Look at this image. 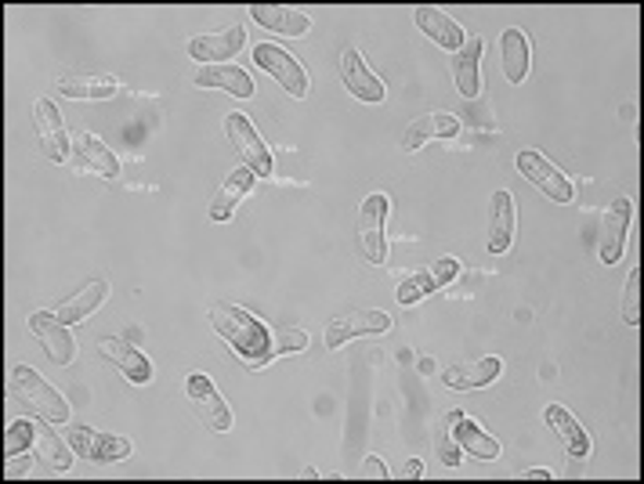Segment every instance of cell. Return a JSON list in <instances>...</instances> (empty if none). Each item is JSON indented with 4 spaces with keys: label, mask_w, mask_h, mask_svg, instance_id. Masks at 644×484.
Returning a JSON list of instances; mask_svg holds the SVG:
<instances>
[{
    "label": "cell",
    "mask_w": 644,
    "mask_h": 484,
    "mask_svg": "<svg viewBox=\"0 0 644 484\" xmlns=\"http://www.w3.org/2000/svg\"><path fill=\"white\" fill-rule=\"evenodd\" d=\"M211 326L250 368H261L272 362V329L264 326L258 315H250L247 307L217 301L211 307Z\"/></svg>",
    "instance_id": "cell-1"
},
{
    "label": "cell",
    "mask_w": 644,
    "mask_h": 484,
    "mask_svg": "<svg viewBox=\"0 0 644 484\" xmlns=\"http://www.w3.org/2000/svg\"><path fill=\"white\" fill-rule=\"evenodd\" d=\"M11 395L22 409H29L33 416L48 420V423H65L69 420V401L44 379L37 368L15 365L11 368Z\"/></svg>",
    "instance_id": "cell-2"
},
{
    "label": "cell",
    "mask_w": 644,
    "mask_h": 484,
    "mask_svg": "<svg viewBox=\"0 0 644 484\" xmlns=\"http://www.w3.org/2000/svg\"><path fill=\"white\" fill-rule=\"evenodd\" d=\"M387 214H391V199L384 192L366 195L359 206V228H355V235H359V253L370 264L387 261V235H384Z\"/></svg>",
    "instance_id": "cell-3"
},
{
    "label": "cell",
    "mask_w": 644,
    "mask_h": 484,
    "mask_svg": "<svg viewBox=\"0 0 644 484\" xmlns=\"http://www.w3.org/2000/svg\"><path fill=\"white\" fill-rule=\"evenodd\" d=\"M225 134L228 142L236 145V156H243V167L254 170L258 178H272V153L269 145H264V137L258 134V126L250 123L247 117H239V112H228L225 117Z\"/></svg>",
    "instance_id": "cell-4"
},
{
    "label": "cell",
    "mask_w": 644,
    "mask_h": 484,
    "mask_svg": "<svg viewBox=\"0 0 644 484\" xmlns=\"http://www.w3.org/2000/svg\"><path fill=\"white\" fill-rule=\"evenodd\" d=\"M391 329V315L387 311H348V315H337L326 322V348L337 351L344 348L348 340H359V337H384Z\"/></svg>",
    "instance_id": "cell-5"
},
{
    "label": "cell",
    "mask_w": 644,
    "mask_h": 484,
    "mask_svg": "<svg viewBox=\"0 0 644 484\" xmlns=\"http://www.w3.org/2000/svg\"><path fill=\"white\" fill-rule=\"evenodd\" d=\"M254 62L269 76L279 80L283 90L290 98H308V73H305V65L297 62L290 51H283L279 44H258V48H254Z\"/></svg>",
    "instance_id": "cell-6"
},
{
    "label": "cell",
    "mask_w": 644,
    "mask_h": 484,
    "mask_svg": "<svg viewBox=\"0 0 644 484\" xmlns=\"http://www.w3.org/2000/svg\"><path fill=\"white\" fill-rule=\"evenodd\" d=\"M517 170L536 184L539 192L547 195V199H554V203H572V195H576V189H572V181L561 174V170L550 164L547 156H539L533 153V148H525V153H517Z\"/></svg>",
    "instance_id": "cell-7"
},
{
    "label": "cell",
    "mask_w": 644,
    "mask_h": 484,
    "mask_svg": "<svg viewBox=\"0 0 644 484\" xmlns=\"http://www.w3.org/2000/svg\"><path fill=\"white\" fill-rule=\"evenodd\" d=\"M65 441L73 445V452L80 459H87V463H117V459H128L131 456V441H128V437L102 434V431H91V426H73Z\"/></svg>",
    "instance_id": "cell-8"
},
{
    "label": "cell",
    "mask_w": 644,
    "mask_h": 484,
    "mask_svg": "<svg viewBox=\"0 0 644 484\" xmlns=\"http://www.w3.org/2000/svg\"><path fill=\"white\" fill-rule=\"evenodd\" d=\"M33 126H37V145L40 153L51 159V164H65L69 159V134H65V120L59 106L51 98H40L37 109H33Z\"/></svg>",
    "instance_id": "cell-9"
},
{
    "label": "cell",
    "mask_w": 644,
    "mask_h": 484,
    "mask_svg": "<svg viewBox=\"0 0 644 484\" xmlns=\"http://www.w3.org/2000/svg\"><path fill=\"white\" fill-rule=\"evenodd\" d=\"M29 332L44 343V351H48L51 362L73 365L76 340H73V332H69V326L59 315H51V311H33V315H29Z\"/></svg>",
    "instance_id": "cell-10"
},
{
    "label": "cell",
    "mask_w": 644,
    "mask_h": 484,
    "mask_svg": "<svg viewBox=\"0 0 644 484\" xmlns=\"http://www.w3.org/2000/svg\"><path fill=\"white\" fill-rule=\"evenodd\" d=\"M243 44H247V29L243 26H228L222 33H203V37H195L189 40V55L200 65H228V59L232 55L243 51Z\"/></svg>",
    "instance_id": "cell-11"
},
{
    "label": "cell",
    "mask_w": 644,
    "mask_h": 484,
    "mask_svg": "<svg viewBox=\"0 0 644 484\" xmlns=\"http://www.w3.org/2000/svg\"><path fill=\"white\" fill-rule=\"evenodd\" d=\"M186 390H189V398L200 406V420L211 426V431H228L232 426V412H228L225 406V398L217 395V387H214V379L206 376V373H192L186 379Z\"/></svg>",
    "instance_id": "cell-12"
},
{
    "label": "cell",
    "mask_w": 644,
    "mask_h": 484,
    "mask_svg": "<svg viewBox=\"0 0 644 484\" xmlns=\"http://www.w3.org/2000/svg\"><path fill=\"white\" fill-rule=\"evenodd\" d=\"M341 80H344V87H348L355 98H359V101H370V106H377V101L387 98L384 80L377 76L373 69L362 62V55L351 51V48L341 55Z\"/></svg>",
    "instance_id": "cell-13"
},
{
    "label": "cell",
    "mask_w": 644,
    "mask_h": 484,
    "mask_svg": "<svg viewBox=\"0 0 644 484\" xmlns=\"http://www.w3.org/2000/svg\"><path fill=\"white\" fill-rule=\"evenodd\" d=\"M630 225H634V203L623 195V199H616L608 206V214L601 221V261L605 264H619V257H623Z\"/></svg>",
    "instance_id": "cell-14"
},
{
    "label": "cell",
    "mask_w": 644,
    "mask_h": 484,
    "mask_svg": "<svg viewBox=\"0 0 644 484\" xmlns=\"http://www.w3.org/2000/svg\"><path fill=\"white\" fill-rule=\"evenodd\" d=\"M445 423H450V434H453V441L460 445V452H467V456H475V459H497L503 452L497 437L481 431V426L470 420L467 412L453 409L450 416H445Z\"/></svg>",
    "instance_id": "cell-15"
},
{
    "label": "cell",
    "mask_w": 644,
    "mask_h": 484,
    "mask_svg": "<svg viewBox=\"0 0 644 484\" xmlns=\"http://www.w3.org/2000/svg\"><path fill=\"white\" fill-rule=\"evenodd\" d=\"M55 90L62 98H76V101H106L120 90V80L106 73H69L55 80Z\"/></svg>",
    "instance_id": "cell-16"
},
{
    "label": "cell",
    "mask_w": 644,
    "mask_h": 484,
    "mask_svg": "<svg viewBox=\"0 0 644 484\" xmlns=\"http://www.w3.org/2000/svg\"><path fill=\"white\" fill-rule=\"evenodd\" d=\"M460 131H464V123H460L453 112H424V117H417L409 123L406 137H402V148H406V153H417V148L428 145L431 137L450 142V137H456Z\"/></svg>",
    "instance_id": "cell-17"
},
{
    "label": "cell",
    "mask_w": 644,
    "mask_h": 484,
    "mask_svg": "<svg viewBox=\"0 0 644 484\" xmlns=\"http://www.w3.org/2000/svg\"><path fill=\"white\" fill-rule=\"evenodd\" d=\"M98 348H102V354H106V359H109L112 365L120 368L123 376L131 379L134 387H145L148 379H153V362H148L142 351H134L128 340H120V337H106V340L98 343Z\"/></svg>",
    "instance_id": "cell-18"
},
{
    "label": "cell",
    "mask_w": 644,
    "mask_h": 484,
    "mask_svg": "<svg viewBox=\"0 0 644 484\" xmlns=\"http://www.w3.org/2000/svg\"><path fill=\"white\" fill-rule=\"evenodd\" d=\"M413 22H417V29L424 33L428 40H434L439 48L445 51H460L467 44L464 29H460V22L450 19L445 11L439 8H417V15H413Z\"/></svg>",
    "instance_id": "cell-19"
},
{
    "label": "cell",
    "mask_w": 644,
    "mask_h": 484,
    "mask_svg": "<svg viewBox=\"0 0 644 484\" xmlns=\"http://www.w3.org/2000/svg\"><path fill=\"white\" fill-rule=\"evenodd\" d=\"M514 221H517V206L511 192H497L489 203V253H508L514 242Z\"/></svg>",
    "instance_id": "cell-20"
},
{
    "label": "cell",
    "mask_w": 644,
    "mask_h": 484,
    "mask_svg": "<svg viewBox=\"0 0 644 484\" xmlns=\"http://www.w3.org/2000/svg\"><path fill=\"white\" fill-rule=\"evenodd\" d=\"M250 19L258 22V26L279 33V37H305L308 29H312V19L305 15V11H294V8H279V4H254L247 8Z\"/></svg>",
    "instance_id": "cell-21"
},
{
    "label": "cell",
    "mask_w": 644,
    "mask_h": 484,
    "mask_svg": "<svg viewBox=\"0 0 644 484\" xmlns=\"http://www.w3.org/2000/svg\"><path fill=\"white\" fill-rule=\"evenodd\" d=\"M544 420H547L550 431L561 437V445L569 448L572 459H586V456H591V434L583 431V423L572 416L565 406H547L544 409Z\"/></svg>",
    "instance_id": "cell-22"
},
{
    "label": "cell",
    "mask_w": 644,
    "mask_h": 484,
    "mask_svg": "<svg viewBox=\"0 0 644 484\" xmlns=\"http://www.w3.org/2000/svg\"><path fill=\"white\" fill-rule=\"evenodd\" d=\"M254 181H258V174L250 167L232 170L228 181L222 184V192H217L214 203H211V221H228V217L239 210V203H243L247 195L254 192Z\"/></svg>",
    "instance_id": "cell-23"
},
{
    "label": "cell",
    "mask_w": 644,
    "mask_h": 484,
    "mask_svg": "<svg viewBox=\"0 0 644 484\" xmlns=\"http://www.w3.org/2000/svg\"><path fill=\"white\" fill-rule=\"evenodd\" d=\"M195 87H206V90L217 87V90H228L232 98H254V76L239 65H206L195 73Z\"/></svg>",
    "instance_id": "cell-24"
},
{
    "label": "cell",
    "mask_w": 644,
    "mask_h": 484,
    "mask_svg": "<svg viewBox=\"0 0 644 484\" xmlns=\"http://www.w3.org/2000/svg\"><path fill=\"white\" fill-rule=\"evenodd\" d=\"M500 373H503V362L497 354H489V359H478L467 365H450L442 373V384L453 390H475V387H489Z\"/></svg>",
    "instance_id": "cell-25"
},
{
    "label": "cell",
    "mask_w": 644,
    "mask_h": 484,
    "mask_svg": "<svg viewBox=\"0 0 644 484\" xmlns=\"http://www.w3.org/2000/svg\"><path fill=\"white\" fill-rule=\"evenodd\" d=\"M481 51H486V40L470 37L464 48L453 55V80H456V90L464 98H478V90H481V76H478Z\"/></svg>",
    "instance_id": "cell-26"
},
{
    "label": "cell",
    "mask_w": 644,
    "mask_h": 484,
    "mask_svg": "<svg viewBox=\"0 0 644 484\" xmlns=\"http://www.w3.org/2000/svg\"><path fill=\"white\" fill-rule=\"evenodd\" d=\"M109 301V282L106 279H91L84 290L80 293H73L69 301H62V307L55 311L65 326H73V322H84L87 315H95V311Z\"/></svg>",
    "instance_id": "cell-27"
},
{
    "label": "cell",
    "mask_w": 644,
    "mask_h": 484,
    "mask_svg": "<svg viewBox=\"0 0 644 484\" xmlns=\"http://www.w3.org/2000/svg\"><path fill=\"white\" fill-rule=\"evenodd\" d=\"M500 59H503V73H508L511 84H525L528 62H533V48H528V37H525L522 29H508V33H503Z\"/></svg>",
    "instance_id": "cell-28"
},
{
    "label": "cell",
    "mask_w": 644,
    "mask_h": 484,
    "mask_svg": "<svg viewBox=\"0 0 644 484\" xmlns=\"http://www.w3.org/2000/svg\"><path fill=\"white\" fill-rule=\"evenodd\" d=\"M37 456H40V463L48 467V470H59V474H65L69 467H73V445L62 441L59 434L51 431L48 420H37Z\"/></svg>",
    "instance_id": "cell-29"
},
{
    "label": "cell",
    "mask_w": 644,
    "mask_h": 484,
    "mask_svg": "<svg viewBox=\"0 0 644 484\" xmlns=\"http://www.w3.org/2000/svg\"><path fill=\"white\" fill-rule=\"evenodd\" d=\"M76 156H84V167H91L102 178H120V156H112V148L95 134L76 137Z\"/></svg>",
    "instance_id": "cell-30"
},
{
    "label": "cell",
    "mask_w": 644,
    "mask_h": 484,
    "mask_svg": "<svg viewBox=\"0 0 644 484\" xmlns=\"http://www.w3.org/2000/svg\"><path fill=\"white\" fill-rule=\"evenodd\" d=\"M431 293H439V282H434V275H431V268H424V271H417V275H409L406 282L398 286V304H420L424 297H431Z\"/></svg>",
    "instance_id": "cell-31"
},
{
    "label": "cell",
    "mask_w": 644,
    "mask_h": 484,
    "mask_svg": "<svg viewBox=\"0 0 644 484\" xmlns=\"http://www.w3.org/2000/svg\"><path fill=\"white\" fill-rule=\"evenodd\" d=\"M33 441H37V423H33V420H15L8 426V434H4V459L22 456Z\"/></svg>",
    "instance_id": "cell-32"
},
{
    "label": "cell",
    "mask_w": 644,
    "mask_h": 484,
    "mask_svg": "<svg viewBox=\"0 0 644 484\" xmlns=\"http://www.w3.org/2000/svg\"><path fill=\"white\" fill-rule=\"evenodd\" d=\"M623 322L627 326H637L641 322V268L630 271L627 290H623Z\"/></svg>",
    "instance_id": "cell-33"
},
{
    "label": "cell",
    "mask_w": 644,
    "mask_h": 484,
    "mask_svg": "<svg viewBox=\"0 0 644 484\" xmlns=\"http://www.w3.org/2000/svg\"><path fill=\"white\" fill-rule=\"evenodd\" d=\"M308 348V332L305 329H283L279 337L272 343V359H279V354H290V351H305Z\"/></svg>",
    "instance_id": "cell-34"
},
{
    "label": "cell",
    "mask_w": 644,
    "mask_h": 484,
    "mask_svg": "<svg viewBox=\"0 0 644 484\" xmlns=\"http://www.w3.org/2000/svg\"><path fill=\"white\" fill-rule=\"evenodd\" d=\"M439 459L445 467H460V445L453 441V434H450V423L442 420V426H439Z\"/></svg>",
    "instance_id": "cell-35"
},
{
    "label": "cell",
    "mask_w": 644,
    "mask_h": 484,
    "mask_svg": "<svg viewBox=\"0 0 644 484\" xmlns=\"http://www.w3.org/2000/svg\"><path fill=\"white\" fill-rule=\"evenodd\" d=\"M359 477L384 481V477H391V474H387V467H384V459H381V456H366V459H362V474H359Z\"/></svg>",
    "instance_id": "cell-36"
},
{
    "label": "cell",
    "mask_w": 644,
    "mask_h": 484,
    "mask_svg": "<svg viewBox=\"0 0 644 484\" xmlns=\"http://www.w3.org/2000/svg\"><path fill=\"white\" fill-rule=\"evenodd\" d=\"M402 477H409V481L424 477V463H420V459H406V467H402Z\"/></svg>",
    "instance_id": "cell-37"
},
{
    "label": "cell",
    "mask_w": 644,
    "mask_h": 484,
    "mask_svg": "<svg viewBox=\"0 0 644 484\" xmlns=\"http://www.w3.org/2000/svg\"><path fill=\"white\" fill-rule=\"evenodd\" d=\"M547 477H554V474H550V470H544V467L525 470V481H547Z\"/></svg>",
    "instance_id": "cell-38"
}]
</instances>
